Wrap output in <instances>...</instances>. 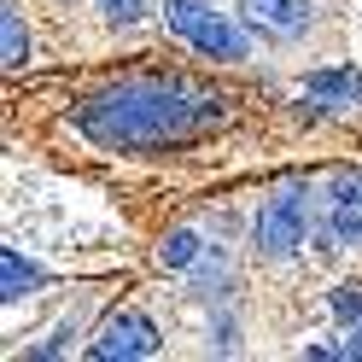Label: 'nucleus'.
<instances>
[{
	"mask_svg": "<svg viewBox=\"0 0 362 362\" xmlns=\"http://www.w3.org/2000/svg\"><path fill=\"white\" fill-rule=\"evenodd\" d=\"M164 18L175 35H187L199 53L211 59H245L252 53V41H245V30H234L222 12H211V0H164Z\"/></svg>",
	"mask_w": 362,
	"mask_h": 362,
	"instance_id": "nucleus-2",
	"label": "nucleus"
},
{
	"mask_svg": "<svg viewBox=\"0 0 362 362\" xmlns=\"http://www.w3.org/2000/svg\"><path fill=\"white\" fill-rule=\"evenodd\" d=\"M333 315H339V322H362V286L356 281L333 286Z\"/></svg>",
	"mask_w": 362,
	"mask_h": 362,
	"instance_id": "nucleus-11",
	"label": "nucleus"
},
{
	"mask_svg": "<svg viewBox=\"0 0 362 362\" xmlns=\"http://www.w3.org/2000/svg\"><path fill=\"white\" fill-rule=\"evenodd\" d=\"M0 47H6V64H12V71L30 59V35H24V24H18V12H12V6L0 12Z\"/></svg>",
	"mask_w": 362,
	"mask_h": 362,
	"instance_id": "nucleus-9",
	"label": "nucleus"
},
{
	"mask_svg": "<svg viewBox=\"0 0 362 362\" xmlns=\"http://www.w3.org/2000/svg\"><path fill=\"white\" fill-rule=\"evenodd\" d=\"M216 94L181 76H129L76 111V129L105 152H164L216 129Z\"/></svg>",
	"mask_w": 362,
	"mask_h": 362,
	"instance_id": "nucleus-1",
	"label": "nucleus"
},
{
	"mask_svg": "<svg viewBox=\"0 0 362 362\" xmlns=\"http://www.w3.org/2000/svg\"><path fill=\"white\" fill-rule=\"evenodd\" d=\"M304 228H310V199H304V187H286V193H275L263 205V216H257V245L269 257H292L304 245Z\"/></svg>",
	"mask_w": 362,
	"mask_h": 362,
	"instance_id": "nucleus-3",
	"label": "nucleus"
},
{
	"mask_svg": "<svg viewBox=\"0 0 362 362\" xmlns=\"http://www.w3.org/2000/svg\"><path fill=\"white\" fill-rule=\"evenodd\" d=\"M158 257H164V269H187V263H199V234H187V228H181V234H170Z\"/></svg>",
	"mask_w": 362,
	"mask_h": 362,
	"instance_id": "nucleus-10",
	"label": "nucleus"
},
{
	"mask_svg": "<svg viewBox=\"0 0 362 362\" xmlns=\"http://www.w3.org/2000/svg\"><path fill=\"white\" fill-rule=\"evenodd\" d=\"M362 240V205H339L333 199V216H327V252L339 245H356Z\"/></svg>",
	"mask_w": 362,
	"mask_h": 362,
	"instance_id": "nucleus-8",
	"label": "nucleus"
},
{
	"mask_svg": "<svg viewBox=\"0 0 362 362\" xmlns=\"http://www.w3.org/2000/svg\"><path fill=\"white\" fill-rule=\"evenodd\" d=\"M240 6L269 35H304L310 30V6H304V0H240Z\"/></svg>",
	"mask_w": 362,
	"mask_h": 362,
	"instance_id": "nucleus-5",
	"label": "nucleus"
},
{
	"mask_svg": "<svg viewBox=\"0 0 362 362\" xmlns=\"http://www.w3.org/2000/svg\"><path fill=\"white\" fill-rule=\"evenodd\" d=\"M345 356H362V327H356V333L345 339Z\"/></svg>",
	"mask_w": 362,
	"mask_h": 362,
	"instance_id": "nucleus-13",
	"label": "nucleus"
},
{
	"mask_svg": "<svg viewBox=\"0 0 362 362\" xmlns=\"http://www.w3.org/2000/svg\"><path fill=\"white\" fill-rule=\"evenodd\" d=\"M152 351H158V327L146 322L141 310L111 315V322L100 327V339L88 345V356H94V362H134V356H152Z\"/></svg>",
	"mask_w": 362,
	"mask_h": 362,
	"instance_id": "nucleus-4",
	"label": "nucleus"
},
{
	"mask_svg": "<svg viewBox=\"0 0 362 362\" xmlns=\"http://www.w3.org/2000/svg\"><path fill=\"white\" fill-rule=\"evenodd\" d=\"M100 12L111 18V24H141V18H146V0H100Z\"/></svg>",
	"mask_w": 362,
	"mask_h": 362,
	"instance_id": "nucleus-12",
	"label": "nucleus"
},
{
	"mask_svg": "<svg viewBox=\"0 0 362 362\" xmlns=\"http://www.w3.org/2000/svg\"><path fill=\"white\" fill-rule=\"evenodd\" d=\"M0 281H6V304H18L24 292H35V286H41V269H35V263H24L18 252H0Z\"/></svg>",
	"mask_w": 362,
	"mask_h": 362,
	"instance_id": "nucleus-7",
	"label": "nucleus"
},
{
	"mask_svg": "<svg viewBox=\"0 0 362 362\" xmlns=\"http://www.w3.org/2000/svg\"><path fill=\"white\" fill-rule=\"evenodd\" d=\"M304 94L322 100V105H362V76L356 71H310Z\"/></svg>",
	"mask_w": 362,
	"mask_h": 362,
	"instance_id": "nucleus-6",
	"label": "nucleus"
}]
</instances>
